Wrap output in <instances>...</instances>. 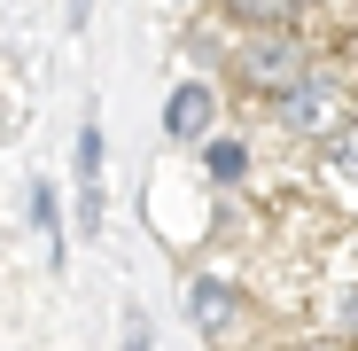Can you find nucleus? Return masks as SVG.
Wrapping results in <instances>:
<instances>
[{
	"mask_svg": "<svg viewBox=\"0 0 358 351\" xmlns=\"http://www.w3.org/2000/svg\"><path fill=\"white\" fill-rule=\"evenodd\" d=\"M242 71H257V78H288V71H296V55H288V47H273V39H257V47L242 55Z\"/></svg>",
	"mask_w": 358,
	"mask_h": 351,
	"instance_id": "7ed1b4c3",
	"label": "nucleus"
},
{
	"mask_svg": "<svg viewBox=\"0 0 358 351\" xmlns=\"http://www.w3.org/2000/svg\"><path fill=\"white\" fill-rule=\"evenodd\" d=\"M164 125H171L179 141H187V133H203V125H210V86H179V94L164 102Z\"/></svg>",
	"mask_w": 358,
	"mask_h": 351,
	"instance_id": "f257e3e1",
	"label": "nucleus"
},
{
	"mask_svg": "<svg viewBox=\"0 0 358 351\" xmlns=\"http://www.w3.org/2000/svg\"><path fill=\"white\" fill-rule=\"evenodd\" d=\"M288 117H296V125L327 117V86H296V94H288Z\"/></svg>",
	"mask_w": 358,
	"mask_h": 351,
	"instance_id": "39448f33",
	"label": "nucleus"
},
{
	"mask_svg": "<svg viewBox=\"0 0 358 351\" xmlns=\"http://www.w3.org/2000/svg\"><path fill=\"white\" fill-rule=\"evenodd\" d=\"M250 172V149L242 141H210V180H242Z\"/></svg>",
	"mask_w": 358,
	"mask_h": 351,
	"instance_id": "20e7f679",
	"label": "nucleus"
},
{
	"mask_svg": "<svg viewBox=\"0 0 358 351\" xmlns=\"http://www.w3.org/2000/svg\"><path fill=\"white\" fill-rule=\"evenodd\" d=\"M195 320H203V328H226V320H234V289L195 281Z\"/></svg>",
	"mask_w": 358,
	"mask_h": 351,
	"instance_id": "f03ea898",
	"label": "nucleus"
},
{
	"mask_svg": "<svg viewBox=\"0 0 358 351\" xmlns=\"http://www.w3.org/2000/svg\"><path fill=\"white\" fill-rule=\"evenodd\" d=\"M94 172H101V133L78 141V180H86V188H94Z\"/></svg>",
	"mask_w": 358,
	"mask_h": 351,
	"instance_id": "423d86ee",
	"label": "nucleus"
}]
</instances>
